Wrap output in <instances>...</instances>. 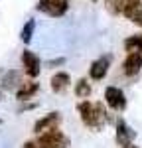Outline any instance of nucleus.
Returning <instances> with one entry per match:
<instances>
[{
	"instance_id": "nucleus-10",
	"label": "nucleus",
	"mask_w": 142,
	"mask_h": 148,
	"mask_svg": "<svg viewBox=\"0 0 142 148\" xmlns=\"http://www.w3.org/2000/svg\"><path fill=\"white\" fill-rule=\"evenodd\" d=\"M69 83H71L69 73L59 71V73H55V75L51 77V89H53L55 93H63L67 87H69Z\"/></svg>"
},
{
	"instance_id": "nucleus-17",
	"label": "nucleus",
	"mask_w": 142,
	"mask_h": 148,
	"mask_svg": "<svg viewBox=\"0 0 142 148\" xmlns=\"http://www.w3.org/2000/svg\"><path fill=\"white\" fill-rule=\"evenodd\" d=\"M61 63H65V59H63V57H59V59H51L47 65H49V67H53V65H61Z\"/></svg>"
},
{
	"instance_id": "nucleus-6",
	"label": "nucleus",
	"mask_w": 142,
	"mask_h": 148,
	"mask_svg": "<svg viewBox=\"0 0 142 148\" xmlns=\"http://www.w3.org/2000/svg\"><path fill=\"white\" fill-rule=\"evenodd\" d=\"M109 65H111V56H103V57H99V59H95L93 63H91V67H89L91 79H95V81L103 79L106 75V71H109Z\"/></svg>"
},
{
	"instance_id": "nucleus-19",
	"label": "nucleus",
	"mask_w": 142,
	"mask_h": 148,
	"mask_svg": "<svg viewBox=\"0 0 142 148\" xmlns=\"http://www.w3.org/2000/svg\"><path fill=\"white\" fill-rule=\"evenodd\" d=\"M122 148H138V146H134V144L130 142V144H124V146H122Z\"/></svg>"
},
{
	"instance_id": "nucleus-15",
	"label": "nucleus",
	"mask_w": 142,
	"mask_h": 148,
	"mask_svg": "<svg viewBox=\"0 0 142 148\" xmlns=\"http://www.w3.org/2000/svg\"><path fill=\"white\" fill-rule=\"evenodd\" d=\"M34 30H36V22H34V20H28L26 26H24V30H22V42H24V44H30V42H32Z\"/></svg>"
},
{
	"instance_id": "nucleus-18",
	"label": "nucleus",
	"mask_w": 142,
	"mask_h": 148,
	"mask_svg": "<svg viewBox=\"0 0 142 148\" xmlns=\"http://www.w3.org/2000/svg\"><path fill=\"white\" fill-rule=\"evenodd\" d=\"M132 22H136V24H138V26H142V10L138 12V14H136V18H134Z\"/></svg>"
},
{
	"instance_id": "nucleus-13",
	"label": "nucleus",
	"mask_w": 142,
	"mask_h": 148,
	"mask_svg": "<svg viewBox=\"0 0 142 148\" xmlns=\"http://www.w3.org/2000/svg\"><path fill=\"white\" fill-rule=\"evenodd\" d=\"M124 49H126V51H138L142 56V34L128 38V40L124 42Z\"/></svg>"
},
{
	"instance_id": "nucleus-2",
	"label": "nucleus",
	"mask_w": 142,
	"mask_h": 148,
	"mask_svg": "<svg viewBox=\"0 0 142 148\" xmlns=\"http://www.w3.org/2000/svg\"><path fill=\"white\" fill-rule=\"evenodd\" d=\"M67 146H69V138L61 130L51 128V130L42 132L36 142H24L22 148H67Z\"/></svg>"
},
{
	"instance_id": "nucleus-8",
	"label": "nucleus",
	"mask_w": 142,
	"mask_h": 148,
	"mask_svg": "<svg viewBox=\"0 0 142 148\" xmlns=\"http://www.w3.org/2000/svg\"><path fill=\"white\" fill-rule=\"evenodd\" d=\"M140 69H142V56L138 51H130L128 56H126V59H124V63H122V71H124L128 77H132V75H136Z\"/></svg>"
},
{
	"instance_id": "nucleus-14",
	"label": "nucleus",
	"mask_w": 142,
	"mask_h": 148,
	"mask_svg": "<svg viewBox=\"0 0 142 148\" xmlns=\"http://www.w3.org/2000/svg\"><path fill=\"white\" fill-rule=\"evenodd\" d=\"M75 95L81 97V99H87L91 95V85L87 83V79H79L75 83Z\"/></svg>"
},
{
	"instance_id": "nucleus-9",
	"label": "nucleus",
	"mask_w": 142,
	"mask_h": 148,
	"mask_svg": "<svg viewBox=\"0 0 142 148\" xmlns=\"http://www.w3.org/2000/svg\"><path fill=\"white\" fill-rule=\"evenodd\" d=\"M134 138H136V132H134L124 121H118V123H117V142H118V144H120V146L130 144Z\"/></svg>"
},
{
	"instance_id": "nucleus-12",
	"label": "nucleus",
	"mask_w": 142,
	"mask_h": 148,
	"mask_svg": "<svg viewBox=\"0 0 142 148\" xmlns=\"http://www.w3.org/2000/svg\"><path fill=\"white\" fill-rule=\"evenodd\" d=\"M132 0H105L106 10L113 12V14H124L126 6H128Z\"/></svg>"
},
{
	"instance_id": "nucleus-7",
	"label": "nucleus",
	"mask_w": 142,
	"mask_h": 148,
	"mask_svg": "<svg viewBox=\"0 0 142 148\" xmlns=\"http://www.w3.org/2000/svg\"><path fill=\"white\" fill-rule=\"evenodd\" d=\"M61 123V114L59 113H49L46 114L44 119H40L34 125V132L36 134H42L46 130H51V128H57V125Z\"/></svg>"
},
{
	"instance_id": "nucleus-3",
	"label": "nucleus",
	"mask_w": 142,
	"mask_h": 148,
	"mask_svg": "<svg viewBox=\"0 0 142 148\" xmlns=\"http://www.w3.org/2000/svg\"><path fill=\"white\" fill-rule=\"evenodd\" d=\"M67 8H69V0H40V4H38V10L46 12L53 18L63 16Z\"/></svg>"
},
{
	"instance_id": "nucleus-11",
	"label": "nucleus",
	"mask_w": 142,
	"mask_h": 148,
	"mask_svg": "<svg viewBox=\"0 0 142 148\" xmlns=\"http://www.w3.org/2000/svg\"><path fill=\"white\" fill-rule=\"evenodd\" d=\"M38 89H40V85H38V83H34V81H28V83H24L22 87L18 89V93H16V99H18V101H28V99H32L36 93H38Z\"/></svg>"
},
{
	"instance_id": "nucleus-20",
	"label": "nucleus",
	"mask_w": 142,
	"mask_h": 148,
	"mask_svg": "<svg viewBox=\"0 0 142 148\" xmlns=\"http://www.w3.org/2000/svg\"><path fill=\"white\" fill-rule=\"evenodd\" d=\"M0 123H2V121H0Z\"/></svg>"
},
{
	"instance_id": "nucleus-16",
	"label": "nucleus",
	"mask_w": 142,
	"mask_h": 148,
	"mask_svg": "<svg viewBox=\"0 0 142 148\" xmlns=\"http://www.w3.org/2000/svg\"><path fill=\"white\" fill-rule=\"evenodd\" d=\"M18 79H20V73H18V71H8V73L4 75V85H6V87H12L14 83H18Z\"/></svg>"
},
{
	"instance_id": "nucleus-5",
	"label": "nucleus",
	"mask_w": 142,
	"mask_h": 148,
	"mask_svg": "<svg viewBox=\"0 0 142 148\" xmlns=\"http://www.w3.org/2000/svg\"><path fill=\"white\" fill-rule=\"evenodd\" d=\"M22 65L26 69V73H28V77H38L40 75V69H42V61H40V57L36 56L34 51H24L22 53Z\"/></svg>"
},
{
	"instance_id": "nucleus-4",
	"label": "nucleus",
	"mask_w": 142,
	"mask_h": 148,
	"mask_svg": "<svg viewBox=\"0 0 142 148\" xmlns=\"http://www.w3.org/2000/svg\"><path fill=\"white\" fill-rule=\"evenodd\" d=\"M105 99H106V105L113 109V111H122L126 107V97L124 93L120 91L118 87H106L105 89Z\"/></svg>"
},
{
	"instance_id": "nucleus-1",
	"label": "nucleus",
	"mask_w": 142,
	"mask_h": 148,
	"mask_svg": "<svg viewBox=\"0 0 142 148\" xmlns=\"http://www.w3.org/2000/svg\"><path fill=\"white\" fill-rule=\"evenodd\" d=\"M77 111L81 114V121L89 128H101L106 123V113H105V109H103L101 103L83 101V103H79Z\"/></svg>"
}]
</instances>
